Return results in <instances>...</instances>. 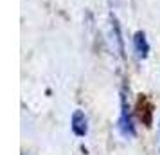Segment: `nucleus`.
<instances>
[{
    "label": "nucleus",
    "mask_w": 160,
    "mask_h": 155,
    "mask_svg": "<svg viewBox=\"0 0 160 155\" xmlns=\"http://www.w3.org/2000/svg\"><path fill=\"white\" fill-rule=\"evenodd\" d=\"M117 128H119V132L122 137L126 139H133L135 135H137V130H135V125H133V121H131L130 114H128V108L122 105V112H121V117L117 121Z\"/></svg>",
    "instance_id": "f257e3e1"
},
{
    "label": "nucleus",
    "mask_w": 160,
    "mask_h": 155,
    "mask_svg": "<svg viewBox=\"0 0 160 155\" xmlns=\"http://www.w3.org/2000/svg\"><path fill=\"white\" fill-rule=\"evenodd\" d=\"M72 130L79 137H85L88 133V119L83 110H76L72 114Z\"/></svg>",
    "instance_id": "f03ea898"
},
{
    "label": "nucleus",
    "mask_w": 160,
    "mask_h": 155,
    "mask_svg": "<svg viewBox=\"0 0 160 155\" xmlns=\"http://www.w3.org/2000/svg\"><path fill=\"white\" fill-rule=\"evenodd\" d=\"M135 47H137L138 56H146V52H148V44H146V40H144V34H140V33L137 34V38H135Z\"/></svg>",
    "instance_id": "7ed1b4c3"
}]
</instances>
